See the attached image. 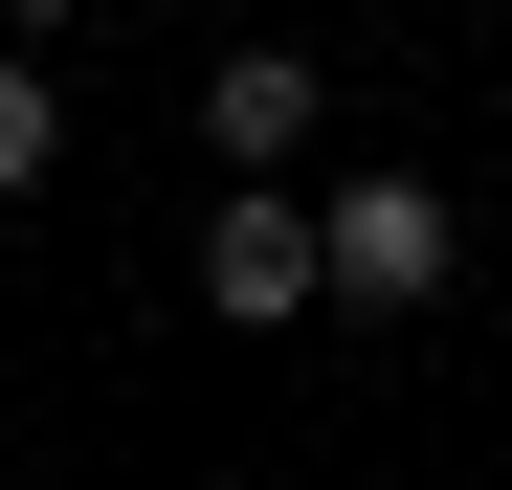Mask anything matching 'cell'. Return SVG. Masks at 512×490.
Wrapping results in <instances>:
<instances>
[{
	"label": "cell",
	"mask_w": 512,
	"mask_h": 490,
	"mask_svg": "<svg viewBox=\"0 0 512 490\" xmlns=\"http://www.w3.org/2000/svg\"><path fill=\"white\" fill-rule=\"evenodd\" d=\"M312 290H334V223H312L290 179H223V223H201V312L268 335V312H312Z\"/></svg>",
	"instance_id": "2"
},
{
	"label": "cell",
	"mask_w": 512,
	"mask_h": 490,
	"mask_svg": "<svg viewBox=\"0 0 512 490\" xmlns=\"http://www.w3.org/2000/svg\"><path fill=\"white\" fill-rule=\"evenodd\" d=\"M312 112H334V90H312V45H223V67H201V156H245V179H290Z\"/></svg>",
	"instance_id": "3"
},
{
	"label": "cell",
	"mask_w": 512,
	"mask_h": 490,
	"mask_svg": "<svg viewBox=\"0 0 512 490\" xmlns=\"http://www.w3.org/2000/svg\"><path fill=\"white\" fill-rule=\"evenodd\" d=\"M312 223H334V312H423V290L468 268V223H446V179H401V156H357V179H334Z\"/></svg>",
	"instance_id": "1"
},
{
	"label": "cell",
	"mask_w": 512,
	"mask_h": 490,
	"mask_svg": "<svg viewBox=\"0 0 512 490\" xmlns=\"http://www.w3.org/2000/svg\"><path fill=\"white\" fill-rule=\"evenodd\" d=\"M45 156H67V112H45V67H23V23H0V201H45Z\"/></svg>",
	"instance_id": "4"
},
{
	"label": "cell",
	"mask_w": 512,
	"mask_h": 490,
	"mask_svg": "<svg viewBox=\"0 0 512 490\" xmlns=\"http://www.w3.org/2000/svg\"><path fill=\"white\" fill-rule=\"evenodd\" d=\"M0 23H23V45H45V23H90V0H0Z\"/></svg>",
	"instance_id": "5"
}]
</instances>
